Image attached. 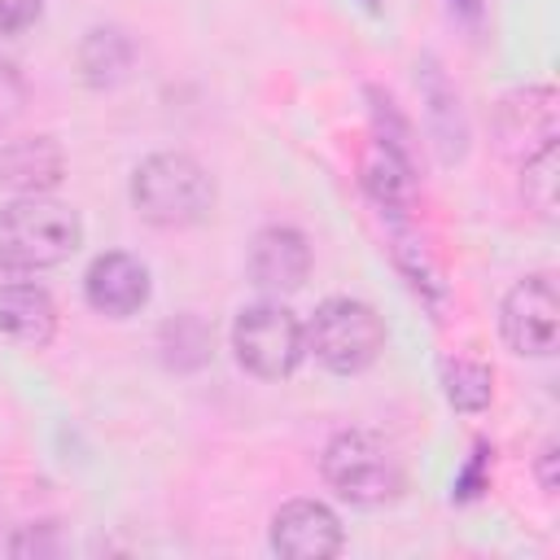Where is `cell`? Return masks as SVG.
Listing matches in <instances>:
<instances>
[{
	"mask_svg": "<svg viewBox=\"0 0 560 560\" xmlns=\"http://www.w3.org/2000/svg\"><path fill=\"white\" fill-rule=\"evenodd\" d=\"M306 350L328 372L359 376L385 350V319L359 298H324L306 324Z\"/></svg>",
	"mask_w": 560,
	"mask_h": 560,
	"instance_id": "obj_4",
	"label": "cell"
},
{
	"mask_svg": "<svg viewBox=\"0 0 560 560\" xmlns=\"http://www.w3.org/2000/svg\"><path fill=\"white\" fill-rule=\"evenodd\" d=\"M66 175V153L52 136H18L0 140V188L22 192H52Z\"/></svg>",
	"mask_w": 560,
	"mask_h": 560,
	"instance_id": "obj_12",
	"label": "cell"
},
{
	"mask_svg": "<svg viewBox=\"0 0 560 560\" xmlns=\"http://www.w3.org/2000/svg\"><path fill=\"white\" fill-rule=\"evenodd\" d=\"M83 245V219L74 206L48 192H22L0 210V267L48 271Z\"/></svg>",
	"mask_w": 560,
	"mask_h": 560,
	"instance_id": "obj_1",
	"label": "cell"
},
{
	"mask_svg": "<svg viewBox=\"0 0 560 560\" xmlns=\"http://www.w3.org/2000/svg\"><path fill=\"white\" fill-rule=\"evenodd\" d=\"M451 4H455V9H464L468 18H477V13H481V0H451Z\"/></svg>",
	"mask_w": 560,
	"mask_h": 560,
	"instance_id": "obj_24",
	"label": "cell"
},
{
	"mask_svg": "<svg viewBox=\"0 0 560 560\" xmlns=\"http://www.w3.org/2000/svg\"><path fill=\"white\" fill-rule=\"evenodd\" d=\"M556 131H560V122H556V92L551 88H525V92H512L503 101L499 136L516 162H529L534 153L551 149Z\"/></svg>",
	"mask_w": 560,
	"mask_h": 560,
	"instance_id": "obj_10",
	"label": "cell"
},
{
	"mask_svg": "<svg viewBox=\"0 0 560 560\" xmlns=\"http://www.w3.org/2000/svg\"><path fill=\"white\" fill-rule=\"evenodd\" d=\"M44 13V0H0V35H22Z\"/></svg>",
	"mask_w": 560,
	"mask_h": 560,
	"instance_id": "obj_22",
	"label": "cell"
},
{
	"mask_svg": "<svg viewBox=\"0 0 560 560\" xmlns=\"http://www.w3.org/2000/svg\"><path fill=\"white\" fill-rule=\"evenodd\" d=\"M499 332H503L512 354H525V359L556 354V341H560V289H556L551 271H534V276L516 280L503 293Z\"/></svg>",
	"mask_w": 560,
	"mask_h": 560,
	"instance_id": "obj_6",
	"label": "cell"
},
{
	"mask_svg": "<svg viewBox=\"0 0 560 560\" xmlns=\"http://www.w3.org/2000/svg\"><path fill=\"white\" fill-rule=\"evenodd\" d=\"M149 293H153L149 267L136 254L109 249V254H96L88 262V271H83V298H88V306L96 315L127 319L149 302Z\"/></svg>",
	"mask_w": 560,
	"mask_h": 560,
	"instance_id": "obj_9",
	"label": "cell"
},
{
	"mask_svg": "<svg viewBox=\"0 0 560 560\" xmlns=\"http://www.w3.org/2000/svg\"><path fill=\"white\" fill-rule=\"evenodd\" d=\"M4 551H9V556H61L66 542H61L57 521H31V525H22V529L9 538Z\"/></svg>",
	"mask_w": 560,
	"mask_h": 560,
	"instance_id": "obj_20",
	"label": "cell"
},
{
	"mask_svg": "<svg viewBox=\"0 0 560 560\" xmlns=\"http://www.w3.org/2000/svg\"><path fill=\"white\" fill-rule=\"evenodd\" d=\"M394 262L407 271L411 289H416L420 298H429V302H433V311L446 302V284H442V271H438V262L429 258L424 241H416V236L402 228V219H394Z\"/></svg>",
	"mask_w": 560,
	"mask_h": 560,
	"instance_id": "obj_18",
	"label": "cell"
},
{
	"mask_svg": "<svg viewBox=\"0 0 560 560\" xmlns=\"http://www.w3.org/2000/svg\"><path fill=\"white\" fill-rule=\"evenodd\" d=\"M26 105V83L13 61H0V127H9Z\"/></svg>",
	"mask_w": 560,
	"mask_h": 560,
	"instance_id": "obj_21",
	"label": "cell"
},
{
	"mask_svg": "<svg viewBox=\"0 0 560 560\" xmlns=\"http://www.w3.org/2000/svg\"><path fill=\"white\" fill-rule=\"evenodd\" d=\"M158 359L171 372H201L214 359V328L197 311H179L158 328Z\"/></svg>",
	"mask_w": 560,
	"mask_h": 560,
	"instance_id": "obj_15",
	"label": "cell"
},
{
	"mask_svg": "<svg viewBox=\"0 0 560 560\" xmlns=\"http://www.w3.org/2000/svg\"><path fill=\"white\" fill-rule=\"evenodd\" d=\"M0 337L22 350H44L57 337V302L44 284L31 280H0Z\"/></svg>",
	"mask_w": 560,
	"mask_h": 560,
	"instance_id": "obj_11",
	"label": "cell"
},
{
	"mask_svg": "<svg viewBox=\"0 0 560 560\" xmlns=\"http://www.w3.org/2000/svg\"><path fill=\"white\" fill-rule=\"evenodd\" d=\"M131 61H136V44H131V35L122 26H92L79 39V52H74L79 79L88 88H96V92L118 88L131 74Z\"/></svg>",
	"mask_w": 560,
	"mask_h": 560,
	"instance_id": "obj_14",
	"label": "cell"
},
{
	"mask_svg": "<svg viewBox=\"0 0 560 560\" xmlns=\"http://www.w3.org/2000/svg\"><path fill=\"white\" fill-rule=\"evenodd\" d=\"M534 477H538L542 494H556V490H560V442H556V438H547V442L538 446V459H534Z\"/></svg>",
	"mask_w": 560,
	"mask_h": 560,
	"instance_id": "obj_23",
	"label": "cell"
},
{
	"mask_svg": "<svg viewBox=\"0 0 560 560\" xmlns=\"http://www.w3.org/2000/svg\"><path fill=\"white\" fill-rule=\"evenodd\" d=\"M214 201L219 188L192 153L162 149L131 171V206L153 228H192L214 210Z\"/></svg>",
	"mask_w": 560,
	"mask_h": 560,
	"instance_id": "obj_2",
	"label": "cell"
},
{
	"mask_svg": "<svg viewBox=\"0 0 560 560\" xmlns=\"http://www.w3.org/2000/svg\"><path fill=\"white\" fill-rule=\"evenodd\" d=\"M420 66H424L420 70V96H424V114H429V131H433L438 158L446 166H455L468 153V118H464L459 92H455V83L442 74V66L433 57H424Z\"/></svg>",
	"mask_w": 560,
	"mask_h": 560,
	"instance_id": "obj_13",
	"label": "cell"
},
{
	"mask_svg": "<svg viewBox=\"0 0 560 560\" xmlns=\"http://www.w3.org/2000/svg\"><path fill=\"white\" fill-rule=\"evenodd\" d=\"M341 542V521L319 499H289L271 516V551L284 560H332Z\"/></svg>",
	"mask_w": 560,
	"mask_h": 560,
	"instance_id": "obj_7",
	"label": "cell"
},
{
	"mask_svg": "<svg viewBox=\"0 0 560 560\" xmlns=\"http://www.w3.org/2000/svg\"><path fill=\"white\" fill-rule=\"evenodd\" d=\"M442 385H446V402L464 416L486 411L490 398H494V372L477 359H446L442 363Z\"/></svg>",
	"mask_w": 560,
	"mask_h": 560,
	"instance_id": "obj_17",
	"label": "cell"
},
{
	"mask_svg": "<svg viewBox=\"0 0 560 560\" xmlns=\"http://www.w3.org/2000/svg\"><path fill=\"white\" fill-rule=\"evenodd\" d=\"M521 188H525V201L542 219H556V144L521 162Z\"/></svg>",
	"mask_w": 560,
	"mask_h": 560,
	"instance_id": "obj_19",
	"label": "cell"
},
{
	"mask_svg": "<svg viewBox=\"0 0 560 560\" xmlns=\"http://www.w3.org/2000/svg\"><path fill=\"white\" fill-rule=\"evenodd\" d=\"M319 472L328 481V490L354 508H381L394 503L407 486L398 455L368 429H341L328 438L324 455H319Z\"/></svg>",
	"mask_w": 560,
	"mask_h": 560,
	"instance_id": "obj_3",
	"label": "cell"
},
{
	"mask_svg": "<svg viewBox=\"0 0 560 560\" xmlns=\"http://www.w3.org/2000/svg\"><path fill=\"white\" fill-rule=\"evenodd\" d=\"M245 271H249V284L262 293H276V298L293 293L311 276V241L289 223H267L249 241Z\"/></svg>",
	"mask_w": 560,
	"mask_h": 560,
	"instance_id": "obj_8",
	"label": "cell"
},
{
	"mask_svg": "<svg viewBox=\"0 0 560 560\" xmlns=\"http://www.w3.org/2000/svg\"><path fill=\"white\" fill-rule=\"evenodd\" d=\"M363 188L372 192V201L389 214V219H402L407 206H411V192H416V175H411V162L394 158L389 149H372L368 162H363Z\"/></svg>",
	"mask_w": 560,
	"mask_h": 560,
	"instance_id": "obj_16",
	"label": "cell"
},
{
	"mask_svg": "<svg viewBox=\"0 0 560 560\" xmlns=\"http://www.w3.org/2000/svg\"><path fill=\"white\" fill-rule=\"evenodd\" d=\"M232 354L249 376L284 381L306 354V324L280 298H258L232 319Z\"/></svg>",
	"mask_w": 560,
	"mask_h": 560,
	"instance_id": "obj_5",
	"label": "cell"
},
{
	"mask_svg": "<svg viewBox=\"0 0 560 560\" xmlns=\"http://www.w3.org/2000/svg\"><path fill=\"white\" fill-rule=\"evenodd\" d=\"M4 276H9V267H0V280H4Z\"/></svg>",
	"mask_w": 560,
	"mask_h": 560,
	"instance_id": "obj_25",
	"label": "cell"
}]
</instances>
